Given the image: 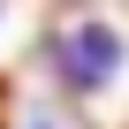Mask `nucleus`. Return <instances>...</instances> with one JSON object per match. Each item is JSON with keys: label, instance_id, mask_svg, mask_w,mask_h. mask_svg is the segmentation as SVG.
<instances>
[{"label": "nucleus", "instance_id": "nucleus-1", "mask_svg": "<svg viewBox=\"0 0 129 129\" xmlns=\"http://www.w3.org/2000/svg\"><path fill=\"white\" fill-rule=\"evenodd\" d=\"M121 53H129V38L106 15H69V23L53 30V69H61V84H69L76 99H99L121 76Z\"/></svg>", "mask_w": 129, "mask_h": 129}, {"label": "nucleus", "instance_id": "nucleus-2", "mask_svg": "<svg viewBox=\"0 0 129 129\" xmlns=\"http://www.w3.org/2000/svg\"><path fill=\"white\" fill-rule=\"evenodd\" d=\"M30 129H53V121H30Z\"/></svg>", "mask_w": 129, "mask_h": 129}]
</instances>
